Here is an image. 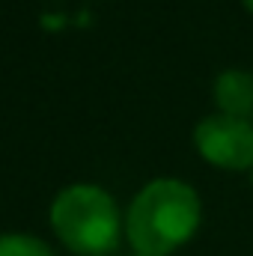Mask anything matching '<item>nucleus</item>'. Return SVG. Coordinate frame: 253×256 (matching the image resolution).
<instances>
[{
  "label": "nucleus",
  "instance_id": "1",
  "mask_svg": "<svg viewBox=\"0 0 253 256\" xmlns=\"http://www.w3.org/2000/svg\"><path fill=\"white\" fill-rule=\"evenodd\" d=\"M202 206L188 182L155 179L137 194L126 214V236L137 256H170L200 230Z\"/></svg>",
  "mask_w": 253,
  "mask_h": 256
},
{
  "label": "nucleus",
  "instance_id": "2",
  "mask_svg": "<svg viewBox=\"0 0 253 256\" xmlns=\"http://www.w3.org/2000/svg\"><path fill=\"white\" fill-rule=\"evenodd\" d=\"M51 226L78 256H104L120 242V208L98 185H68L51 202Z\"/></svg>",
  "mask_w": 253,
  "mask_h": 256
},
{
  "label": "nucleus",
  "instance_id": "3",
  "mask_svg": "<svg viewBox=\"0 0 253 256\" xmlns=\"http://www.w3.org/2000/svg\"><path fill=\"white\" fill-rule=\"evenodd\" d=\"M194 146L212 167L253 170V126L242 116H206L194 128Z\"/></svg>",
  "mask_w": 253,
  "mask_h": 256
},
{
  "label": "nucleus",
  "instance_id": "4",
  "mask_svg": "<svg viewBox=\"0 0 253 256\" xmlns=\"http://www.w3.org/2000/svg\"><path fill=\"white\" fill-rule=\"evenodd\" d=\"M214 104L218 114L226 116H248L253 110V74L242 68H226L214 80Z\"/></svg>",
  "mask_w": 253,
  "mask_h": 256
},
{
  "label": "nucleus",
  "instance_id": "5",
  "mask_svg": "<svg viewBox=\"0 0 253 256\" xmlns=\"http://www.w3.org/2000/svg\"><path fill=\"white\" fill-rule=\"evenodd\" d=\"M0 256H54L51 248L33 236L24 232H6L0 236Z\"/></svg>",
  "mask_w": 253,
  "mask_h": 256
},
{
  "label": "nucleus",
  "instance_id": "6",
  "mask_svg": "<svg viewBox=\"0 0 253 256\" xmlns=\"http://www.w3.org/2000/svg\"><path fill=\"white\" fill-rule=\"evenodd\" d=\"M242 3H244V9H248V12H253V0H242Z\"/></svg>",
  "mask_w": 253,
  "mask_h": 256
},
{
  "label": "nucleus",
  "instance_id": "7",
  "mask_svg": "<svg viewBox=\"0 0 253 256\" xmlns=\"http://www.w3.org/2000/svg\"><path fill=\"white\" fill-rule=\"evenodd\" d=\"M250 179H253V176H250Z\"/></svg>",
  "mask_w": 253,
  "mask_h": 256
}]
</instances>
